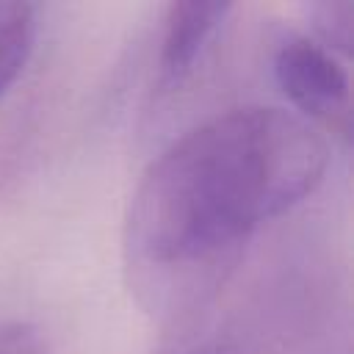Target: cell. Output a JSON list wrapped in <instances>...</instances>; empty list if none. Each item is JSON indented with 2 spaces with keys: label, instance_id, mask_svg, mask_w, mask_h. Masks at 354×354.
I'll list each match as a JSON object with an SVG mask.
<instances>
[{
  "label": "cell",
  "instance_id": "cell-4",
  "mask_svg": "<svg viewBox=\"0 0 354 354\" xmlns=\"http://www.w3.org/2000/svg\"><path fill=\"white\" fill-rule=\"evenodd\" d=\"M39 30V8L30 3H0V100L22 75Z\"/></svg>",
  "mask_w": 354,
  "mask_h": 354
},
{
  "label": "cell",
  "instance_id": "cell-2",
  "mask_svg": "<svg viewBox=\"0 0 354 354\" xmlns=\"http://www.w3.org/2000/svg\"><path fill=\"white\" fill-rule=\"evenodd\" d=\"M271 72L304 122L313 119L335 136H348L351 83L337 55L310 36H288L274 50Z\"/></svg>",
  "mask_w": 354,
  "mask_h": 354
},
{
  "label": "cell",
  "instance_id": "cell-1",
  "mask_svg": "<svg viewBox=\"0 0 354 354\" xmlns=\"http://www.w3.org/2000/svg\"><path fill=\"white\" fill-rule=\"evenodd\" d=\"M326 166V138L282 108H232L196 124L133 191L124 254L136 282L183 288L207 274L257 227L307 199Z\"/></svg>",
  "mask_w": 354,
  "mask_h": 354
},
{
  "label": "cell",
  "instance_id": "cell-6",
  "mask_svg": "<svg viewBox=\"0 0 354 354\" xmlns=\"http://www.w3.org/2000/svg\"><path fill=\"white\" fill-rule=\"evenodd\" d=\"M0 354H50L47 337L36 324L3 321L0 324Z\"/></svg>",
  "mask_w": 354,
  "mask_h": 354
},
{
  "label": "cell",
  "instance_id": "cell-5",
  "mask_svg": "<svg viewBox=\"0 0 354 354\" xmlns=\"http://www.w3.org/2000/svg\"><path fill=\"white\" fill-rule=\"evenodd\" d=\"M307 17L310 25L315 30V41L321 47H326L332 55H348L351 53V36H354V3L348 0H324V3H313L307 6Z\"/></svg>",
  "mask_w": 354,
  "mask_h": 354
},
{
  "label": "cell",
  "instance_id": "cell-3",
  "mask_svg": "<svg viewBox=\"0 0 354 354\" xmlns=\"http://www.w3.org/2000/svg\"><path fill=\"white\" fill-rule=\"evenodd\" d=\"M230 14L232 6L227 3H171L166 8L155 69V86L160 94L177 91L194 75L196 61Z\"/></svg>",
  "mask_w": 354,
  "mask_h": 354
},
{
  "label": "cell",
  "instance_id": "cell-7",
  "mask_svg": "<svg viewBox=\"0 0 354 354\" xmlns=\"http://www.w3.org/2000/svg\"><path fill=\"white\" fill-rule=\"evenodd\" d=\"M180 354H241V351L227 340H207V343H199V346L185 348Z\"/></svg>",
  "mask_w": 354,
  "mask_h": 354
}]
</instances>
